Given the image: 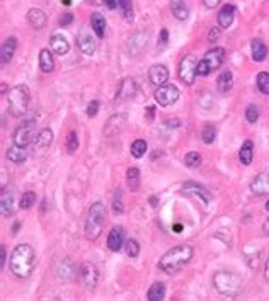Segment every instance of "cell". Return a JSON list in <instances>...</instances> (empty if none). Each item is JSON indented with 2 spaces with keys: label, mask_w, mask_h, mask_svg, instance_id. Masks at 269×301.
<instances>
[{
  "label": "cell",
  "mask_w": 269,
  "mask_h": 301,
  "mask_svg": "<svg viewBox=\"0 0 269 301\" xmlns=\"http://www.w3.org/2000/svg\"><path fill=\"white\" fill-rule=\"evenodd\" d=\"M9 265H11V270L16 277L26 279L31 276L34 265H36V253H34L31 245L28 243L17 245L11 253V262H9Z\"/></svg>",
  "instance_id": "6da1fadb"
},
{
  "label": "cell",
  "mask_w": 269,
  "mask_h": 301,
  "mask_svg": "<svg viewBox=\"0 0 269 301\" xmlns=\"http://www.w3.org/2000/svg\"><path fill=\"white\" fill-rule=\"evenodd\" d=\"M191 259H193V248L186 243L177 245L167 253H164V257L159 260V269L166 274H174L184 267Z\"/></svg>",
  "instance_id": "7a4b0ae2"
},
{
  "label": "cell",
  "mask_w": 269,
  "mask_h": 301,
  "mask_svg": "<svg viewBox=\"0 0 269 301\" xmlns=\"http://www.w3.org/2000/svg\"><path fill=\"white\" fill-rule=\"evenodd\" d=\"M213 286L218 293L225 296H237L242 293L244 282L238 274L230 272V270H218L213 276Z\"/></svg>",
  "instance_id": "3957f363"
},
{
  "label": "cell",
  "mask_w": 269,
  "mask_h": 301,
  "mask_svg": "<svg viewBox=\"0 0 269 301\" xmlns=\"http://www.w3.org/2000/svg\"><path fill=\"white\" fill-rule=\"evenodd\" d=\"M7 102H9V113L16 118H21L26 111H28L29 106V89L26 85H16L9 90L7 96Z\"/></svg>",
  "instance_id": "277c9868"
},
{
  "label": "cell",
  "mask_w": 269,
  "mask_h": 301,
  "mask_svg": "<svg viewBox=\"0 0 269 301\" xmlns=\"http://www.w3.org/2000/svg\"><path fill=\"white\" fill-rule=\"evenodd\" d=\"M104 221H106V208L102 203H94L89 209L87 223H85V236L89 240H95L102 231Z\"/></svg>",
  "instance_id": "5b68a950"
},
{
  "label": "cell",
  "mask_w": 269,
  "mask_h": 301,
  "mask_svg": "<svg viewBox=\"0 0 269 301\" xmlns=\"http://www.w3.org/2000/svg\"><path fill=\"white\" fill-rule=\"evenodd\" d=\"M225 60V50L223 48H215L203 57V60L198 62V75L199 77H206L210 75L211 72L216 70V68L222 67Z\"/></svg>",
  "instance_id": "8992f818"
},
{
  "label": "cell",
  "mask_w": 269,
  "mask_h": 301,
  "mask_svg": "<svg viewBox=\"0 0 269 301\" xmlns=\"http://www.w3.org/2000/svg\"><path fill=\"white\" fill-rule=\"evenodd\" d=\"M198 75V62L193 55H188L181 60L179 65V79L184 82L186 85H191Z\"/></svg>",
  "instance_id": "52a82bcc"
},
{
  "label": "cell",
  "mask_w": 269,
  "mask_h": 301,
  "mask_svg": "<svg viewBox=\"0 0 269 301\" xmlns=\"http://www.w3.org/2000/svg\"><path fill=\"white\" fill-rule=\"evenodd\" d=\"M36 136V124L34 121H24L14 133V143L21 147H28Z\"/></svg>",
  "instance_id": "ba28073f"
},
{
  "label": "cell",
  "mask_w": 269,
  "mask_h": 301,
  "mask_svg": "<svg viewBox=\"0 0 269 301\" xmlns=\"http://www.w3.org/2000/svg\"><path fill=\"white\" fill-rule=\"evenodd\" d=\"M177 99H179V89H177L176 85L166 84V85H160V87L155 90V101L164 107L172 106Z\"/></svg>",
  "instance_id": "9c48e42d"
},
{
  "label": "cell",
  "mask_w": 269,
  "mask_h": 301,
  "mask_svg": "<svg viewBox=\"0 0 269 301\" xmlns=\"http://www.w3.org/2000/svg\"><path fill=\"white\" fill-rule=\"evenodd\" d=\"M126 126H128V116L126 114H114L107 119L106 126H104V135L116 136L126 130Z\"/></svg>",
  "instance_id": "30bf717a"
},
{
  "label": "cell",
  "mask_w": 269,
  "mask_h": 301,
  "mask_svg": "<svg viewBox=\"0 0 269 301\" xmlns=\"http://www.w3.org/2000/svg\"><path fill=\"white\" fill-rule=\"evenodd\" d=\"M77 45H79L80 51L84 55H87V57H90V55H94L95 51V38L92 36V33H90L89 28H80L79 34H77Z\"/></svg>",
  "instance_id": "8fae6325"
},
{
  "label": "cell",
  "mask_w": 269,
  "mask_h": 301,
  "mask_svg": "<svg viewBox=\"0 0 269 301\" xmlns=\"http://www.w3.org/2000/svg\"><path fill=\"white\" fill-rule=\"evenodd\" d=\"M137 82L133 79H124L119 82L118 90H116V101L124 102V101H131V99L137 96Z\"/></svg>",
  "instance_id": "7c38bea8"
},
{
  "label": "cell",
  "mask_w": 269,
  "mask_h": 301,
  "mask_svg": "<svg viewBox=\"0 0 269 301\" xmlns=\"http://www.w3.org/2000/svg\"><path fill=\"white\" fill-rule=\"evenodd\" d=\"M182 192L188 196H196L199 199L203 201L205 204H210L211 203V194L210 191L205 187V186H199L196 182H186L184 186H182Z\"/></svg>",
  "instance_id": "4fadbf2b"
},
{
  "label": "cell",
  "mask_w": 269,
  "mask_h": 301,
  "mask_svg": "<svg viewBox=\"0 0 269 301\" xmlns=\"http://www.w3.org/2000/svg\"><path fill=\"white\" fill-rule=\"evenodd\" d=\"M80 276H82V281H84V284L87 286V287H95V286H97L99 270L92 264V262H84V264H82Z\"/></svg>",
  "instance_id": "5bb4252c"
},
{
  "label": "cell",
  "mask_w": 269,
  "mask_h": 301,
  "mask_svg": "<svg viewBox=\"0 0 269 301\" xmlns=\"http://www.w3.org/2000/svg\"><path fill=\"white\" fill-rule=\"evenodd\" d=\"M250 191L255 196H266L269 194V170L261 172L259 175H255L254 180L250 182Z\"/></svg>",
  "instance_id": "9a60e30c"
},
{
  "label": "cell",
  "mask_w": 269,
  "mask_h": 301,
  "mask_svg": "<svg viewBox=\"0 0 269 301\" xmlns=\"http://www.w3.org/2000/svg\"><path fill=\"white\" fill-rule=\"evenodd\" d=\"M124 245V230L121 226H114L107 236V247L112 252H119Z\"/></svg>",
  "instance_id": "2e32d148"
},
{
  "label": "cell",
  "mask_w": 269,
  "mask_h": 301,
  "mask_svg": "<svg viewBox=\"0 0 269 301\" xmlns=\"http://www.w3.org/2000/svg\"><path fill=\"white\" fill-rule=\"evenodd\" d=\"M149 79L154 85H166V82L169 80V70L166 65H154L149 70Z\"/></svg>",
  "instance_id": "e0dca14e"
},
{
  "label": "cell",
  "mask_w": 269,
  "mask_h": 301,
  "mask_svg": "<svg viewBox=\"0 0 269 301\" xmlns=\"http://www.w3.org/2000/svg\"><path fill=\"white\" fill-rule=\"evenodd\" d=\"M0 211H2L4 218L12 216V213H14V197H12V192L6 187L2 189V194H0Z\"/></svg>",
  "instance_id": "ac0fdd59"
},
{
  "label": "cell",
  "mask_w": 269,
  "mask_h": 301,
  "mask_svg": "<svg viewBox=\"0 0 269 301\" xmlns=\"http://www.w3.org/2000/svg\"><path fill=\"white\" fill-rule=\"evenodd\" d=\"M50 48L56 55H67L68 50H70V45H68L67 38L63 34H53L50 38Z\"/></svg>",
  "instance_id": "d6986e66"
},
{
  "label": "cell",
  "mask_w": 269,
  "mask_h": 301,
  "mask_svg": "<svg viewBox=\"0 0 269 301\" xmlns=\"http://www.w3.org/2000/svg\"><path fill=\"white\" fill-rule=\"evenodd\" d=\"M28 21L34 29H43L46 26L48 17L41 9H31V11L28 12Z\"/></svg>",
  "instance_id": "ffe728a7"
},
{
  "label": "cell",
  "mask_w": 269,
  "mask_h": 301,
  "mask_svg": "<svg viewBox=\"0 0 269 301\" xmlns=\"http://www.w3.org/2000/svg\"><path fill=\"white\" fill-rule=\"evenodd\" d=\"M28 157V150L26 147H21V145H11L7 148V158L11 160L12 163H23Z\"/></svg>",
  "instance_id": "44dd1931"
},
{
  "label": "cell",
  "mask_w": 269,
  "mask_h": 301,
  "mask_svg": "<svg viewBox=\"0 0 269 301\" xmlns=\"http://www.w3.org/2000/svg\"><path fill=\"white\" fill-rule=\"evenodd\" d=\"M233 16H235V7L227 4V6H223L222 11L218 12V24L222 26V28H230L233 23Z\"/></svg>",
  "instance_id": "7402d4cb"
},
{
  "label": "cell",
  "mask_w": 269,
  "mask_h": 301,
  "mask_svg": "<svg viewBox=\"0 0 269 301\" xmlns=\"http://www.w3.org/2000/svg\"><path fill=\"white\" fill-rule=\"evenodd\" d=\"M16 48H17V40L14 36L7 38V40L4 41V45H2V63L4 65L12 60V57H14V53H16Z\"/></svg>",
  "instance_id": "603a6c76"
},
{
  "label": "cell",
  "mask_w": 269,
  "mask_h": 301,
  "mask_svg": "<svg viewBox=\"0 0 269 301\" xmlns=\"http://www.w3.org/2000/svg\"><path fill=\"white\" fill-rule=\"evenodd\" d=\"M58 277L63 281H73L77 277V269L70 260H65L58 265Z\"/></svg>",
  "instance_id": "cb8c5ba5"
},
{
  "label": "cell",
  "mask_w": 269,
  "mask_h": 301,
  "mask_svg": "<svg viewBox=\"0 0 269 301\" xmlns=\"http://www.w3.org/2000/svg\"><path fill=\"white\" fill-rule=\"evenodd\" d=\"M171 11L176 19L179 21H186L189 17V9L184 0H171Z\"/></svg>",
  "instance_id": "d4e9b609"
},
{
  "label": "cell",
  "mask_w": 269,
  "mask_h": 301,
  "mask_svg": "<svg viewBox=\"0 0 269 301\" xmlns=\"http://www.w3.org/2000/svg\"><path fill=\"white\" fill-rule=\"evenodd\" d=\"M250 50H252V60H254V62H264V60H266L267 46L264 45V41L254 40L252 45H250Z\"/></svg>",
  "instance_id": "484cf974"
},
{
  "label": "cell",
  "mask_w": 269,
  "mask_h": 301,
  "mask_svg": "<svg viewBox=\"0 0 269 301\" xmlns=\"http://www.w3.org/2000/svg\"><path fill=\"white\" fill-rule=\"evenodd\" d=\"M233 85V77H232V72L230 70H225L222 72V75L218 77L216 80V87H218V92L220 94H227Z\"/></svg>",
  "instance_id": "4316f807"
},
{
  "label": "cell",
  "mask_w": 269,
  "mask_h": 301,
  "mask_svg": "<svg viewBox=\"0 0 269 301\" xmlns=\"http://www.w3.org/2000/svg\"><path fill=\"white\" fill-rule=\"evenodd\" d=\"M252 157H254V145L250 140H247L245 143L242 145L240 152H238V158H240V162L244 163V165H250Z\"/></svg>",
  "instance_id": "83f0119b"
},
{
  "label": "cell",
  "mask_w": 269,
  "mask_h": 301,
  "mask_svg": "<svg viewBox=\"0 0 269 301\" xmlns=\"http://www.w3.org/2000/svg\"><path fill=\"white\" fill-rule=\"evenodd\" d=\"M55 67V62H53V57H51L50 50H41L40 53V68L45 74H50Z\"/></svg>",
  "instance_id": "f1b7e54d"
},
{
  "label": "cell",
  "mask_w": 269,
  "mask_h": 301,
  "mask_svg": "<svg viewBox=\"0 0 269 301\" xmlns=\"http://www.w3.org/2000/svg\"><path fill=\"white\" fill-rule=\"evenodd\" d=\"M51 141H53V131H51V130H43L40 135L36 136V148L38 150L50 148Z\"/></svg>",
  "instance_id": "f546056e"
},
{
  "label": "cell",
  "mask_w": 269,
  "mask_h": 301,
  "mask_svg": "<svg viewBox=\"0 0 269 301\" xmlns=\"http://www.w3.org/2000/svg\"><path fill=\"white\" fill-rule=\"evenodd\" d=\"M164 296H166V284H164V282H155V284H152L149 293H147V298L150 301L164 299Z\"/></svg>",
  "instance_id": "4dcf8cb0"
},
{
  "label": "cell",
  "mask_w": 269,
  "mask_h": 301,
  "mask_svg": "<svg viewBox=\"0 0 269 301\" xmlns=\"http://www.w3.org/2000/svg\"><path fill=\"white\" fill-rule=\"evenodd\" d=\"M90 26H92L94 33L97 34L99 38H104V33H106V19L101 14H94L92 19H90Z\"/></svg>",
  "instance_id": "1f68e13d"
},
{
  "label": "cell",
  "mask_w": 269,
  "mask_h": 301,
  "mask_svg": "<svg viewBox=\"0 0 269 301\" xmlns=\"http://www.w3.org/2000/svg\"><path fill=\"white\" fill-rule=\"evenodd\" d=\"M126 180H128L129 189H131L133 192H137L138 187H140V170L134 169V167H131V169H128V172H126Z\"/></svg>",
  "instance_id": "d6a6232c"
},
{
  "label": "cell",
  "mask_w": 269,
  "mask_h": 301,
  "mask_svg": "<svg viewBox=\"0 0 269 301\" xmlns=\"http://www.w3.org/2000/svg\"><path fill=\"white\" fill-rule=\"evenodd\" d=\"M131 155L134 158H142L143 155H145V152H147V141L145 140H137V141H133L131 143Z\"/></svg>",
  "instance_id": "836d02e7"
},
{
  "label": "cell",
  "mask_w": 269,
  "mask_h": 301,
  "mask_svg": "<svg viewBox=\"0 0 269 301\" xmlns=\"http://www.w3.org/2000/svg\"><path fill=\"white\" fill-rule=\"evenodd\" d=\"M34 203H36V194H34L33 191L24 192V194L21 196V199H19V206L23 209H29Z\"/></svg>",
  "instance_id": "e575fe53"
},
{
  "label": "cell",
  "mask_w": 269,
  "mask_h": 301,
  "mask_svg": "<svg viewBox=\"0 0 269 301\" xmlns=\"http://www.w3.org/2000/svg\"><path fill=\"white\" fill-rule=\"evenodd\" d=\"M112 211L114 213H123L124 211L123 191H121V189H116V192H114V199H112Z\"/></svg>",
  "instance_id": "d590c367"
},
{
  "label": "cell",
  "mask_w": 269,
  "mask_h": 301,
  "mask_svg": "<svg viewBox=\"0 0 269 301\" xmlns=\"http://www.w3.org/2000/svg\"><path fill=\"white\" fill-rule=\"evenodd\" d=\"M257 87L262 94H267L269 96V74L267 72H261L257 75Z\"/></svg>",
  "instance_id": "8d00e7d4"
},
{
  "label": "cell",
  "mask_w": 269,
  "mask_h": 301,
  "mask_svg": "<svg viewBox=\"0 0 269 301\" xmlns=\"http://www.w3.org/2000/svg\"><path fill=\"white\" fill-rule=\"evenodd\" d=\"M124 250H126V253L131 259H134V257H138V253H140V245H138L137 240L129 238L126 243H124Z\"/></svg>",
  "instance_id": "74e56055"
},
{
  "label": "cell",
  "mask_w": 269,
  "mask_h": 301,
  "mask_svg": "<svg viewBox=\"0 0 269 301\" xmlns=\"http://www.w3.org/2000/svg\"><path fill=\"white\" fill-rule=\"evenodd\" d=\"M119 2V9L123 12L124 19L131 21L133 19V6H131V0H118Z\"/></svg>",
  "instance_id": "f35d334b"
},
{
  "label": "cell",
  "mask_w": 269,
  "mask_h": 301,
  "mask_svg": "<svg viewBox=\"0 0 269 301\" xmlns=\"http://www.w3.org/2000/svg\"><path fill=\"white\" fill-rule=\"evenodd\" d=\"M215 135H216V130L213 126H205L203 128V133H201V136H203V141H205L206 145H210V143H213L215 141Z\"/></svg>",
  "instance_id": "ab89813d"
},
{
  "label": "cell",
  "mask_w": 269,
  "mask_h": 301,
  "mask_svg": "<svg viewBox=\"0 0 269 301\" xmlns=\"http://www.w3.org/2000/svg\"><path fill=\"white\" fill-rule=\"evenodd\" d=\"M184 163L188 167H198L199 163H201V155H199L198 152H189L184 157Z\"/></svg>",
  "instance_id": "60d3db41"
},
{
  "label": "cell",
  "mask_w": 269,
  "mask_h": 301,
  "mask_svg": "<svg viewBox=\"0 0 269 301\" xmlns=\"http://www.w3.org/2000/svg\"><path fill=\"white\" fill-rule=\"evenodd\" d=\"M77 148H79V138H77V133L70 131V133H68V136H67V150L70 153H73Z\"/></svg>",
  "instance_id": "b9f144b4"
},
{
  "label": "cell",
  "mask_w": 269,
  "mask_h": 301,
  "mask_svg": "<svg viewBox=\"0 0 269 301\" xmlns=\"http://www.w3.org/2000/svg\"><path fill=\"white\" fill-rule=\"evenodd\" d=\"M245 119L249 123H255L259 119V109L255 106H249L245 111Z\"/></svg>",
  "instance_id": "7bdbcfd3"
},
{
  "label": "cell",
  "mask_w": 269,
  "mask_h": 301,
  "mask_svg": "<svg viewBox=\"0 0 269 301\" xmlns=\"http://www.w3.org/2000/svg\"><path fill=\"white\" fill-rule=\"evenodd\" d=\"M198 102H199V106H201L203 109H210V107H211V104H213V99L210 97V94H208V92H205V94H203L201 97L198 99Z\"/></svg>",
  "instance_id": "ee69618b"
},
{
  "label": "cell",
  "mask_w": 269,
  "mask_h": 301,
  "mask_svg": "<svg viewBox=\"0 0 269 301\" xmlns=\"http://www.w3.org/2000/svg\"><path fill=\"white\" fill-rule=\"evenodd\" d=\"M97 111H99V102L97 101H92L87 106V116H89V118H94V116L97 114Z\"/></svg>",
  "instance_id": "f6af8a7d"
},
{
  "label": "cell",
  "mask_w": 269,
  "mask_h": 301,
  "mask_svg": "<svg viewBox=\"0 0 269 301\" xmlns=\"http://www.w3.org/2000/svg\"><path fill=\"white\" fill-rule=\"evenodd\" d=\"M58 23H60V26H63V28H65V26H68V24H72L73 23V14L67 12V14H63L62 17H60Z\"/></svg>",
  "instance_id": "bcb514c9"
},
{
  "label": "cell",
  "mask_w": 269,
  "mask_h": 301,
  "mask_svg": "<svg viewBox=\"0 0 269 301\" xmlns=\"http://www.w3.org/2000/svg\"><path fill=\"white\" fill-rule=\"evenodd\" d=\"M218 36H220L218 28H213V29H211V31H210V34H208V41H210V43H213V41L218 40Z\"/></svg>",
  "instance_id": "7dc6e473"
},
{
  "label": "cell",
  "mask_w": 269,
  "mask_h": 301,
  "mask_svg": "<svg viewBox=\"0 0 269 301\" xmlns=\"http://www.w3.org/2000/svg\"><path fill=\"white\" fill-rule=\"evenodd\" d=\"M167 38H169L167 29H162V31H160V41H159V45H160V46L166 45V43H167Z\"/></svg>",
  "instance_id": "c3c4849f"
},
{
  "label": "cell",
  "mask_w": 269,
  "mask_h": 301,
  "mask_svg": "<svg viewBox=\"0 0 269 301\" xmlns=\"http://www.w3.org/2000/svg\"><path fill=\"white\" fill-rule=\"evenodd\" d=\"M0 253H2V259H0V265H2V269L6 267V259H7V253H6V247H0Z\"/></svg>",
  "instance_id": "681fc988"
},
{
  "label": "cell",
  "mask_w": 269,
  "mask_h": 301,
  "mask_svg": "<svg viewBox=\"0 0 269 301\" xmlns=\"http://www.w3.org/2000/svg\"><path fill=\"white\" fill-rule=\"evenodd\" d=\"M203 2H205V6H206V7L215 9L220 2H222V0H203Z\"/></svg>",
  "instance_id": "f907efd6"
},
{
  "label": "cell",
  "mask_w": 269,
  "mask_h": 301,
  "mask_svg": "<svg viewBox=\"0 0 269 301\" xmlns=\"http://www.w3.org/2000/svg\"><path fill=\"white\" fill-rule=\"evenodd\" d=\"M106 6L109 9H116L119 6V2H118V0H106Z\"/></svg>",
  "instance_id": "816d5d0a"
},
{
  "label": "cell",
  "mask_w": 269,
  "mask_h": 301,
  "mask_svg": "<svg viewBox=\"0 0 269 301\" xmlns=\"http://www.w3.org/2000/svg\"><path fill=\"white\" fill-rule=\"evenodd\" d=\"M264 277L269 281V259L266 260V265H264Z\"/></svg>",
  "instance_id": "f5cc1de1"
},
{
  "label": "cell",
  "mask_w": 269,
  "mask_h": 301,
  "mask_svg": "<svg viewBox=\"0 0 269 301\" xmlns=\"http://www.w3.org/2000/svg\"><path fill=\"white\" fill-rule=\"evenodd\" d=\"M167 126H174V128H177V126H179V119H172V121L169 119V121H167Z\"/></svg>",
  "instance_id": "db71d44e"
},
{
  "label": "cell",
  "mask_w": 269,
  "mask_h": 301,
  "mask_svg": "<svg viewBox=\"0 0 269 301\" xmlns=\"http://www.w3.org/2000/svg\"><path fill=\"white\" fill-rule=\"evenodd\" d=\"M87 2L92 6H102V4H106V0H87Z\"/></svg>",
  "instance_id": "11a10c76"
},
{
  "label": "cell",
  "mask_w": 269,
  "mask_h": 301,
  "mask_svg": "<svg viewBox=\"0 0 269 301\" xmlns=\"http://www.w3.org/2000/svg\"><path fill=\"white\" fill-rule=\"evenodd\" d=\"M262 231H264V233H266V235H269V218H267L266 221H264V225H262Z\"/></svg>",
  "instance_id": "9f6ffc18"
},
{
  "label": "cell",
  "mask_w": 269,
  "mask_h": 301,
  "mask_svg": "<svg viewBox=\"0 0 269 301\" xmlns=\"http://www.w3.org/2000/svg\"><path fill=\"white\" fill-rule=\"evenodd\" d=\"M62 2L65 4V6H70V4H72V0H62Z\"/></svg>",
  "instance_id": "6f0895ef"
},
{
  "label": "cell",
  "mask_w": 269,
  "mask_h": 301,
  "mask_svg": "<svg viewBox=\"0 0 269 301\" xmlns=\"http://www.w3.org/2000/svg\"><path fill=\"white\" fill-rule=\"evenodd\" d=\"M174 230L177 231V233H179V231H181V225H176V226H174Z\"/></svg>",
  "instance_id": "680465c9"
},
{
  "label": "cell",
  "mask_w": 269,
  "mask_h": 301,
  "mask_svg": "<svg viewBox=\"0 0 269 301\" xmlns=\"http://www.w3.org/2000/svg\"><path fill=\"white\" fill-rule=\"evenodd\" d=\"M266 209H267V211H269V201H267V204H266Z\"/></svg>",
  "instance_id": "91938a15"
}]
</instances>
